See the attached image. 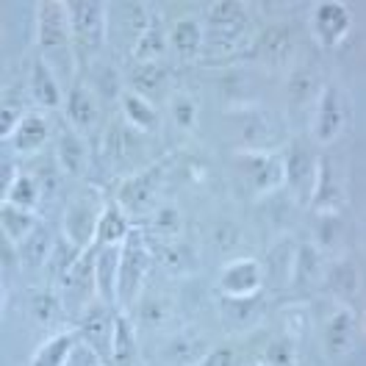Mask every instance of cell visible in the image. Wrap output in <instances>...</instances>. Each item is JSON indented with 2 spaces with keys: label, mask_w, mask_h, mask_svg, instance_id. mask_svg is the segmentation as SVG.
<instances>
[{
  "label": "cell",
  "mask_w": 366,
  "mask_h": 366,
  "mask_svg": "<svg viewBox=\"0 0 366 366\" xmlns=\"http://www.w3.org/2000/svg\"><path fill=\"white\" fill-rule=\"evenodd\" d=\"M53 247H56V236H50L47 225H36V230L17 244V252H20V264L25 269H42L47 267L50 255H53Z\"/></svg>",
  "instance_id": "33"
},
{
  "label": "cell",
  "mask_w": 366,
  "mask_h": 366,
  "mask_svg": "<svg viewBox=\"0 0 366 366\" xmlns=\"http://www.w3.org/2000/svg\"><path fill=\"white\" fill-rule=\"evenodd\" d=\"M17 178H20V164H17V159H11V153H6L3 156V183H0L3 186V194L14 186Z\"/></svg>",
  "instance_id": "46"
},
{
  "label": "cell",
  "mask_w": 366,
  "mask_h": 366,
  "mask_svg": "<svg viewBox=\"0 0 366 366\" xmlns=\"http://www.w3.org/2000/svg\"><path fill=\"white\" fill-rule=\"evenodd\" d=\"M109 200L100 197L97 189H86L81 194H75L64 206L61 214V236L69 244H75L78 250H92L97 242V225H100V214Z\"/></svg>",
  "instance_id": "5"
},
{
  "label": "cell",
  "mask_w": 366,
  "mask_h": 366,
  "mask_svg": "<svg viewBox=\"0 0 366 366\" xmlns=\"http://www.w3.org/2000/svg\"><path fill=\"white\" fill-rule=\"evenodd\" d=\"M295 31L289 23H272L264 31H258V36H252L250 42V59H255L258 64L269 69L286 67L295 59Z\"/></svg>",
  "instance_id": "11"
},
{
  "label": "cell",
  "mask_w": 366,
  "mask_h": 366,
  "mask_svg": "<svg viewBox=\"0 0 366 366\" xmlns=\"http://www.w3.org/2000/svg\"><path fill=\"white\" fill-rule=\"evenodd\" d=\"M144 239H147V236H144ZM147 244H150V250H153V258H159L169 272L181 274V272H186V269H192V264H194V252L189 250L181 239H172V242H150V239H147Z\"/></svg>",
  "instance_id": "36"
},
{
  "label": "cell",
  "mask_w": 366,
  "mask_h": 366,
  "mask_svg": "<svg viewBox=\"0 0 366 366\" xmlns=\"http://www.w3.org/2000/svg\"><path fill=\"white\" fill-rule=\"evenodd\" d=\"M352 31V9L339 0H320L311 9V34L325 50L339 47Z\"/></svg>",
  "instance_id": "10"
},
{
  "label": "cell",
  "mask_w": 366,
  "mask_h": 366,
  "mask_svg": "<svg viewBox=\"0 0 366 366\" xmlns=\"http://www.w3.org/2000/svg\"><path fill=\"white\" fill-rule=\"evenodd\" d=\"M344 189L339 178H336V169L330 159H320L317 164V181H314V192H311V200L308 208L317 214V217H339L344 208Z\"/></svg>",
  "instance_id": "18"
},
{
  "label": "cell",
  "mask_w": 366,
  "mask_h": 366,
  "mask_svg": "<svg viewBox=\"0 0 366 366\" xmlns=\"http://www.w3.org/2000/svg\"><path fill=\"white\" fill-rule=\"evenodd\" d=\"M239 242H242V230L236 228V225L222 222V225H217V228H214V244H217L222 252H230Z\"/></svg>",
  "instance_id": "45"
},
{
  "label": "cell",
  "mask_w": 366,
  "mask_h": 366,
  "mask_svg": "<svg viewBox=\"0 0 366 366\" xmlns=\"http://www.w3.org/2000/svg\"><path fill=\"white\" fill-rule=\"evenodd\" d=\"M325 261H322L320 250L311 244V242H302L295 247V269H292V283L289 286H295V289H308V286H314V283H320L325 280Z\"/></svg>",
  "instance_id": "30"
},
{
  "label": "cell",
  "mask_w": 366,
  "mask_h": 366,
  "mask_svg": "<svg viewBox=\"0 0 366 366\" xmlns=\"http://www.w3.org/2000/svg\"><path fill=\"white\" fill-rule=\"evenodd\" d=\"M355 314L350 305H336L333 314L325 322V330H322V350L327 358L333 361H342L352 352L355 347Z\"/></svg>",
  "instance_id": "16"
},
{
  "label": "cell",
  "mask_w": 366,
  "mask_h": 366,
  "mask_svg": "<svg viewBox=\"0 0 366 366\" xmlns=\"http://www.w3.org/2000/svg\"><path fill=\"white\" fill-rule=\"evenodd\" d=\"M119 258L122 247H97L94 244V283L97 300L117 308V289H119Z\"/></svg>",
  "instance_id": "24"
},
{
  "label": "cell",
  "mask_w": 366,
  "mask_h": 366,
  "mask_svg": "<svg viewBox=\"0 0 366 366\" xmlns=\"http://www.w3.org/2000/svg\"><path fill=\"white\" fill-rule=\"evenodd\" d=\"M69 36L75 61L92 67L109 42V3L97 0H67Z\"/></svg>",
  "instance_id": "2"
},
{
  "label": "cell",
  "mask_w": 366,
  "mask_h": 366,
  "mask_svg": "<svg viewBox=\"0 0 366 366\" xmlns=\"http://www.w3.org/2000/svg\"><path fill=\"white\" fill-rule=\"evenodd\" d=\"M325 286H327V292L333 295V297H339L342 302L347 300H352L358 295V289H361V272H358V264L347 255V258H339V261H333V264H327L325 267V280H322Z\"/></svg>",
  "instance_id": "28"
},
{
  "label": "cell",
  "mask_w": 366,
  "mask_h": 366,
  "mask_svg": "<svg viewBox=\"0 0 366 366\" xmlns=\"http://www.w3.org/2000/svg\"><path fill=\"white\" fill-rule=\"evenodd\" d=\"M28 112H31V109H25L23 106L20 92H17V97H14V100H11V92L9 89L3 92V109H0V139H3V144L14 137V131H17L20 119H23Z\"/></svg>",
  "instance_id": "41"
},
{
  "label": "cell",
  "mask_w": 366,
  "mask_h": 366,
  "mask_svg": "<svg viewBox=\"0 0 366 366\" xmlns=\"http://www.w3.org/2000/svg\"><path fill=\"white\" fill-rule=\"evenodd\" d=\"M103 100L97 97V92L89 86L86 78H75L69 84L67 97H64V119L67 125H72L78 134H92L100 128L103 119Z\"/></svg>",
  "instance_id": "12"
},
{
  "label": "cell",
  "mask_w": 366,
  "mask_h": 366,
  "mask_svg": "<svg viewBox=\"0 0 366 366\" xmlns=\"http://www.w3.org/2000/svg\"><path fill=\"white\" fill-rule=\"evenodd\" d=\"M264 264L258 258H233L222 267L217 277V295L219 297H258L264 292Z\"/></svg>",
  "instance_id": "9"
},
{
  "label": "cell",
  "mask_w": 366,
  "mask_h": 366,
  "mask_svg": "<svg viewBox=\"0 0 366 366\" xmlns=\"http://www.w3.org/2000/svg\"><path fill=\"white\" fill-rule=\"evenodd\" d=\"M350 100L336 84H325L314 106V119H311V137L320 147H330L339 142L350 125Z\"/></svg>",
  "instance_id": "7"
},
{
  "label": "cell",
  "mask_w": 366,
  "mask_h": 366,
  "mask_svg": "<svg viewBox=\"0 0 366 366\" xmlns=\"http://www.w3.org/2000/svg\"><path fill=\"white\" fill-rule=\"evenodd\" d=\"M56 167L67 178H84L89 169V144L86 137L78 134L72 125H64L56 137Z\"/></svg>",
  "instance_id": "21"
},
{
  "label": "cell",
  "mask_w": 366,
  "mask_h": 366,
  "mask_svg": "<svg viewBox=\"0 0 366 366\" xmlns=\"http://www.w3.org/2000/svg\"><path fill=\"white\" fill-rule=\"evenodd\" d=\"M164 167H167V161L147 164L119 183L114 200L125 208V214L131 219H147L161 206V183H164V172H167Z\"/></svg>",
  "instance_id": "4"
},
{
  "label": "cell",
  "mask_w": 366,
  "mask_h": 366,
  "mask_svg": "<svg viewBox=\"0 0 366 366\" xmlns=\"http://www.w3.org/2000/svg\"><path fill=\"white\" fill-rule=\"evenodd\" d=\"M39 225L36 214L34 211H25V208H17L11 203H0V228H3V236L14 244L25 242L34 230Z\"/></svg>",
  "instance_id": "35"
},
{
  "label": "cell",
  "mask_w": 366,
  "mask_h": 366,
  "mask_svg": "<svg viewBox=\"0 0 366 366\" xmlns=\"http://www.w3.org/2000/svg\"><path fill=\"white\" fill-rule=\"evenodd\" d=\"M36 45L42 59H53L56 53L75 56L72 53V36H69L67 0H42L36 3Z\"/></svg>",
  "instance_id": "8"
},
{
  "label": "cell",
  "mask_w": 366,
  "mask_h": 366,
  "mask_svg": "<svg viewBox=\"0 0 366 366\" xmlns=\"http://www.w3.org/2000/svg\"><path fill=\"white\" fill-rule=\"evenodd\" d=\"M150 264H153V250H150L142 228H137L122 244V258H119V289H117L119 311H134L139 297L144 295Z\"/></svg>",
  "instance_id": "3"
},
{
  "label": "cell",
  "mask_w": 366,
  "mask_h": 366,
  "mask_svg": "<svg viewBox=\"0 0 366 366\" xmlns=\"http://www.w3.org/2000/svg\"><path fill=\"white\" fill-rule=\"evenodd\" d=\"M297 344H300L297 339L280 333V336H274L272 342L264 347V352H261L258 361L267 366H297V361H300Z\"/></svg>",
  "instance_id": "39"
},
{
  "label": "cell",
  "mask_w": 366,
  "mask_h": 366,
  "mask_svg": "<svg viewBox=\"0 0 366 366\" xmlns=\"http://www.w3.org/2000/svg\"><path fill=\"white\" fill-rule=\"evenodd\" d=\"M150 242H172V239H181L183 233V214L175 203H161L150 217H147V225L142 230Z\"/></svg>",
  "instance_id": "31"
},
{
  "label": "cell",
  "mask_w": 366,
  "mask_h": 366,
  "mask_svg": "<svg viewBox=\"0 0 366 366\" xmlns=\"http://www.w3.org/2000/svg\"><path fill=\"white\" fill-rule=\"evenodd\" d=\"M137 327H147V330H161L169 317H172V300L161 292H147L139 297V302L134 305V311H128Z\"/></svg>",
  "instance_id": "29"
},
{
  "label": "cell",
  "mask_w": 366,
  "mask_h": 366,
  "mask_svg": "<svg viewBox=\"0 0 366 366\" xmlns=\"http://www.w3.org/2000/svg\"><path fill=\"white\" fill-rule=\"evenodd\" d=\"M317 164L320 159L300 142H292L286 150H283V169H286V189L295 194L311 200V192H314V181H317Z\"/></svg>",
  "instance_id": "15"
},
{
  "label": "cell",
  "mask_w": 366,
  "mask_h": 366,
  "mask_svg": "<svg viewBox=\"0 0 366 366\" xmlns=\"http://www.w3.org/2000/svg\"><path fill=\"white\" fill-rule=\"evenodd\" d=\"M239 175L244 178L252 194H277L286 189V169H283V153L274 150H239L236 153Z\"/></svg>",
  "instance_id": "6"
},
{
  "label": "cell",
  "mask_w": 366,
  "mask_h": 366,
  "mask_svg": "<svg viewBox=\"0 0 366 366\" xmlns=\"http://www.w3.org/2000/svg\"><path fill=\"white\" fill-rule=\"evenodd\" d=\"M78 342H81V336L75 327H61V330L50 333L31 355V366H67Z\"/></svg>",
  "instance_id": "27"
},
{
  "label": "cell",
  "mask_w": 366,
  "mask_h": 366,
  "mask_svg": "<svg viewBox=\"0 0 366 366\" xmlns=\"http://www.w3.org/2000/svg\"><path fill=\"white\" fill-rule=\"evenodd\" d=\"M117 311L114 305H106L100 300L89 302L81 314H78V336L89 344L92 350H97L106 364H109V355H112V336H114V322H117Z\"/></svg>",
  "instance_id": "13"
},
{
  "label": "cell",
  "mask_w": 366,
  "mask_h": 366,
  "mask_svg": "<svg viewBox=\"0 0 366 366\" xmlns=\"http://www.w3.org/2000/svg\"><path fill=\"white\" fill-rule=\"evenodd\" d=\"M169 53V39H167V28L161 23V17L156 14V20L150 23V28L139 36V42L131 47V61L142 64V61H167Z\"/></svg>",
  "instance_id": "32"
},
{
  "label": "cell",
  "mask_w": 366,
  "mask_h": 366,
  "mask_svg": "<svg viewBox=\"0 0 366 366\" xmlns=\"http://www.w3.org/2000/svg\"><path fill=\"white\" fill-rule=\"evenodd\" d=\"M50 139H53V128H50L47 114L39 112V109H31V112L20 119L14 137L9 139L6 144H11L9 150H11L14 156H36L39 150H45Z\"/></svg>",
  "instance_id": "20"
},
{
  "label": "cell",
  "mask_w": 366,
  "mask_h": 366,
  "mask_svg": "<svg viewBox=\"0 0 366 366\" xmlns=\"http://www.w3.org/2000/svg\"><path fill=\"white\" fill-rule=\"evenodd\" d=\"M169 78H172V69L167 61H142L128 72V89L159 106L161 97H169Z\"/></svg>",
  "instance_id": "22"
},
{
  "label": "cell",
  "mask_w": 366,
  "mask_h": 366,
  "mask_svg": "<svg viewBox=\"0 0 366 366\" xmlns=\"http://www.w3.org/2000/svg\"><path fill=\"white\" fill-rule=\"evenodd\" d=\"M28 89H31V100L36 103L39 112H59L64 109V89L59 84V72L53 69V64L36 56L31 64V78H28Z\"/></svg>",
  "instance_id": "17"
},
{
  "label": "cell",
  "mask_w": 366,
  "mask_h": 366,
  "mask_svg": "<svg viewBox=\"0 0 366 366\" xmlns=\"http://www.w3.org/2000/svg\"><path fill=\"white\" fill-rule=\"evenodd\" d=\"M119 112L122 119L131 131L137 134H156L161 128V112L156 103H150L147 97H142L137 92L125 89V94L119 97Z\"/></svg>",
  "instance_id": "25"
},
{
  "label": "cell",
  "mask_w": 366,
  "mask_h": 366,
  "mask_svg": "<svg viewBox=\"0 0 366 366\" xmlns=\"http://www.w3.org/2000/svg\"><path fill=\"white\" fill-rule=\"evenodd\" d=\"M194 366H242V350L239 344H217Z\"/></svg>",
  "instance_id": "42"
},
{
  "label": "cell",
  "mask_w": 366,
  "mask_h": 366,
  "mask_svg": "<svg viewBox=\"0 0 366 366\" xmlns=\"http://www.w3.org/2000/svg\"><path fill=\"white\" fill-rule=\"evenodd\" d=\"M264 311H267V302L264 297L258 295V297H219V320L225 325V330H228L230 336L236 333V336H244V333H250L255 330L261 320H264Z\"/></svg>",
  "instance_id": "19"
},
{
  "label": "cell",
  "mask_w": 366,
  "mask_h": 366,
  "mask_svg": "<svg viewBox=\"0 0 366 366\" xmlns=\"http://www.w3.org/2000/svg\"><path fill=\"white\" fill-rule=\"evenodd\" d=\"M3 203H11V206L36 214V208L42 203V183H39V178L31 175V172H20V178L14 181V186L3 194Z\"/></svg>",
  "instance_id": "37"
},
{
  "label": "cell",
  "mask_w": 366,
  "mask_h": 366,
  "mask_svg": "<svg viewBox=\"0 0 366 366\" xmlns=\"http://www.w3.org/2000/svg\"><path fill=\"white\" fill-rule=\"evenodd\" d=\"M169 117L172 125L181 131H194L197 128V117H200V106L192 94L186 92H172L169 94Z\"/></svg>",
  "instance_id": "40"
},
{
  "label": "cell",
  "mask_w": 366,
  "mask_h": 366,
  "mask_svg": "<svg viewBox=\"0 0 366 366\" xmlns=\"http://www.w3.org/2000/svg\"><path fill=\"white\" fill-rule=\"evenodd\" d=\"M247 366H267V364H261V361H252V364H247Z\"/></svg>",
  "instance_id": "47"
},
{
  "label": "cell",
  "mask_w": 366,
  "mask_h": 366,
  "mask_svg": "<svg viewBox=\"0 0 366 366\" xmlns=\"http://www.w3.org/2000/svg\"><path fill=\"white\" fill-rule=\"evenodd\" d=\"M134 219L125 214V208L117 200H109L103 214H100V225H97V247H122L128 242V236L134 233Z\"/></svg>",
  "instance_id": "26"
},
{
  "label": "cell",
  "mask_w": 366,
  "mask_h": 366,
  "mask_svg": "<svg viewBox=\"0 0 366 366\" xmlns=\"http://www.w3.org/2000/svg\"><path fill=\"white\" fill-rule=\"evenodd\" d=\"M139 327L128 311H117L109 366H139Z\"/></svg>",
  "instance_id": "23"
},
{
  "label": "cell",
  "mask_w": 366,
  "mask_h": 366,
  "mask_svg": "<svg viewBox=\"0 0 366 366\" xmlns=\"http://www.w3.org/2000/svg\"><path fill=\"white\" fill-rule=\"evenodd\" d=\"M206 47L203 61L233 59L244 45H250V14L247 6L239 0H217L206 9L203 17Z\"/></svg>",
  "instance_id": "1"
},
{
  "label": "cell",
  "mask_w": 366,
  "mask_h": 366,
  "mask_svg": "<svg viewBox=\"0 0 366 366\" xmlns=\"http://www.w3.org/2000/svg\"><path fill=\"white\" fill-rule=\"evenodd\" d=\"M320 92H314V78H311V72H308V69H297V72H295V78L289 81V97H292V103H295V106L305 103V100H311V97L317 100V97H320Z\"/></svg>",
  "instance_id": "43"
},
{
  "label": "cell",
  "mask_w": 366,
  "mask_h": 366,
  "mask_svg": "<svg viewBox=\"0 0 366 366\" xmlns=\"http://www.w3.org/2000/svg\"><path fill=\"white\" fill-rule=\"evenodd\" d=\"M64 314H67V305H64L59 289L47 286V289L34 292V297H31V317H34V322L39 327H56L59 322L64 320Z\"/></svg>",
  "instance_id": "34"
},
{
  "label": "cell",
  "mask_w": 366,
  "mask_h": 366,
  "mask_svg": "<svg viewBox=\"0 0 366 366\" xmlns=\"http://www.w3.org/2000/svg\"><path fill=\"white\" fill-rule=\"evenodd\" d=\"M67 366H109V364H106V358L97 350H92L89 344L81 339L78 347H75V352L69 355Z\"/></svg>",
  "instance_id": "44"
},
{
  "label": "cell",
  "mask_w": 366,
  "mask_h": 366,
  "mask_svg": "<svg viewBox=\"0 0 366 366\" xmlns=\"http://www.w3.org/2000/svg\"><path fill=\"white\" fill-rule=\"evenodd\" d=\"M208 347L200 336H192V333H181L175 336L172 342H167V358L178 366H194L203 355H206Z\"/></svg>",
  "instance_id": "38"
},
{
  "label": "cell",
  "mask_w": 366,
  "mask_h": 366,
  "mask_svg": "<svg viewBox=\"0 0 366 366\" xmlns=\"http://www.w3.org/2000/svg\"><path fill=\"white\" fill-rule=\"evenodd\" d=\"M167 39H169V53H172V59H178L183 64L203 61L206 28H203V20H200V17H194V14H181V17H175L172 25L167 28Z\"/></svg>",
  "instance_id": "14"
}]
</instances>
